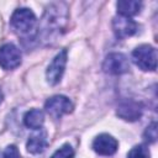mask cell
Instances as JSON below:
<instances>
[{
	"instance_id": "cell-8",
	"label": "cell",
	"mask_w": 158,
	"mask_h": 158,
	"mask_svg": "<svg viewBox=\"0 0 158 158\" xmlns=\"http://www.w3.org/2000/svg\"><path fill=\"white\" fill-rule=\"evenodd\" d=\"M112 30H114L116 37L126 38V37L133 36L137 32L138 25L131 17L117 15L112 19Z\"/></svg>"
},
{
	"instance_id": "cell-17",
	"label": "cell",
	"mask_w": 158,
	"mask_h": 158,
	"mask_svg": "<svg viewBox=\"0 0 158 158\" xmlns=\"http://www.w3.org/2000/svg\"><path fill=\"white\" fill-rule=\"evenodd\" d=\"M4 158H21V156H20L19 149L16 148V146L10 144L4 151Z\"/></svg>"
},
{
	"instance_id": "cell-15",
	"label": "cell",
	"mask_w": 158,
	"mask_h": 158,
	"mask_svg": "<svg viewBox=\"0 0 158 158\" xmlns=\"http://www.w3.org/2000/svg\"><path fill=\"white\" fill-rule=\"evenodd\" d=\"M73 157H74V151H73L72 146L68 144V143H65L60 148H58L52 154L51 158H73Z\"/></svg>"
},
{
	"instance_id": "cell-16",
	"label": "cell",
	"mask_w": 158,
	"mask_h": 158,
	"mask_svg": "<svg viewBox=\"0 0 158 158\" xmlns=\"http://www.w3.org/2000/svg\"><path fill=\"white\" fill-rule=\"evenodd\" d=\"M143 137H144V139H146L147 142H151V143L156 142V139H157V123H156V122H152V123L146 128Z\"/></svg>"
},
{
	"instance_id": "cell-14",
	"label": "cell",
	"mask_w": 158,
	"mask_h": 158,
	"mask_svg": "<svg viewBox=\"0 0 158 158\" xmlns=\"http://www.w3.org/2000/svg\"><path fill=\"white\" fill-rule=\"evenodd\" d=\"M127 158H151V154H149L148 148H146L144 146L139 144V146H135L128 152Z\"/></svg>"
},
{
	"instance_id": "cell-10",
	"label": "cell",
	"mask_w": 158,
	"mask_h": 158,
	"mask_svg": "<svg viewBox=\"0 0 158 158\" xmlns=\"http://www.w3.org/2000/svg\"><path fill=\"white\" fill-rule=\"evenodd\" d=\"M118 143L109 133H101L93 141V149L100 156H112L117 151Z\"/></svg>"
},
{
	"instance_id": "cell-2",
	"label": "cell",
	"mask_w": 158,
	"mask_h": 158,
	"mask_svg": "<svg viewBox=\"0 0 158 158\" xmlns=\"http://www.w3.org/2000/svg\"><path fill=\"white\" fill-rule=\"evenodd\" d=\"M132 60L139 69L153 72L157 68V51L149 44H141L133 49Z\"/></svg>"
},
{
	"instance_id": "cell-5",
	"label": "cell",
	"mask_w": 158,
	"mask_h": 158,
	"mask_svg": "<svg viewBox=\"0 0 158 158\" xmlns=\"http://www.w3.org/2000/svg\"><path fill=\"white\" fill-rule=\"evenodd\" d=\"M44 109L53 118H60L63 115L69 114L73 110V104L64 95H54L46 101Z\"/></svg>"
},
{
	"instance_id": "cell-12",
	"label": "cell",
	"mask_w": 158,
	"mask_h": 158,
	"mask_svg": "<svg viewBox=\"0 0 158 158\" xmlns=\"http://www.w3.org/2000/svg\"><path fill=\"white\" fill-rule=\"evenodd\" d=\"M116 7H117L118 15L131 17V16L137 15L141 11L142 2L141 1H135V0H121V1H117Z\"/></svg>"
},
{
	"instance_id": "cell-7",
	"label": "cell",
	"mask_w": 158,
	"mask_h": 158,
	"mask_svg": "<svg viewBox=\"0 0 158 158\" xmlns=\"http://www.w3.org/2000/svg\"><path fill=\"white\" fill-rule=\"evenodd\" d=\"M20 64H21V52L15 44L6 43L0 47V65H1V68L10 70V69L17 68Z\"/></svg>"
},
{
	"instance_id": "cell-1",
	"label": "cell",
	"mask_w": 158,
	"mask_h": 158,
	"mask_svg": "<svg viewBox=\"0 0 158 158\" xmlns=\"http://www.w3.org/2000/svg\"><path fill=\"white\" fill-rule=\"evenodd\" d=\"M67 7L64 4H52L49 5L41 21V33L46 40L52 38L53 36L59 35V31L64 28L67 22Z\"/></svg>"
},
{
	"instance_id": "cell-18",
	"label": "cell",
	"mask_w": 158,
	"mask_h": 158,
	"mask_svg": "<svg viewBox=\"0 0 158 158\" xmlns=\"http://www.w3.org/2000/svg\"><path fill=\"white\" fill-rule=\"evenodd\" d=\"M1 101H2V93L0 91V102H1Z\"/></svg>"
},
{
	"instance_id": "cell-9",
	"label": "cell",
	"mask_w": 158,
	"mask_h": 158,
	"mask_svg": "<svg viewBox=\"0 0 158 158\" xmlns=\"http://www.w3.org/2000/svg\"><path fill=\"white\" fill-rule=\"evenodd\" d=\"M142 111H143V109L139 102L127 99V100H122L118 104L116 114L122 120L133 122V121H137L142 116Z\"/></svg>"
},
{
	"instance_id": "cell-6",
	"label": "cell",
	"mask_w": 158,
	"mask_h": 158,
	"mask_svg": "<svg viewBox=\"0 0 158 158\" xmlns=\"http://www.w3.org/2000/svg\"><path fill=\"white\" fill-rule=\"evenodd\" d=\"M67 64V51L62 49L51 62L46 70V79L51 85H56L60 81Z\"/></svg>"
},
{
	"instance_id": "cell-4",
	"label": "cell",
	"mask_w": 158,
	"mask_h": 158,
	"mask_svg": "<svg viewBox=\"0 0 158 158\" xmlns=\"http://www.w3.org/2000/svg\"><path fill=\"white\" fill-rule=\"evenodd\" d=\"M102 69L107 74L120 75V74L128 72L130 62L125 54L114 52V53H110L109 56H106V58L104 59Z\"/></svg>"
},
{
	"instance_id": "cell-3",
	"label": "cell",
	"mask_w": 158,
	"mask_h": 158,
	"mask_svg": "<svg viewBox=\"0 0 158 158\" xmlns=\"http://www.w3.org/2000/svg\"><path fill=\"white\" fill-rule=\"evenodd\" d=\"M10 23L15 31L20 32L21 35H27L35 28L36 16L30 9L20 7V9H16L11 15Z\"/></svg>"
},
{
	"instance_id": "cell-13",
	"label": "cell",
	"mask_w": 158,
	"mask_h": 158,
	"mask_svg": "<svg viewBox=\"0 0 158 158\" xmlns=\"http://www.w3.org/2000/svg\"><path fill=\"white\" fill-rule=\"evenodd\" d=\"M44 122V115L43 111L40 109H32L26 112L23 116V123L26 127L32 128V130H40L42 128Z\"/></svg>"
},
{
	"instance_id": "cell-11",
	"label": "cell",
	"mask_w": 158,
	"mask_h": 158,
	"mask_svg": "<svg viewBox=\"0 0 158 158\" xmlns=\"http://www.w3.org/2000/svg\"><path fill=\"white\" fill-rule=\"evenodd\" d=\"M47 135L43 130H40L38 132L33 133L32 136H30L27 143H26V148L30 153L32 154H38L42 153L46 148H47Z\"/></svg>"
}]
</instances>
